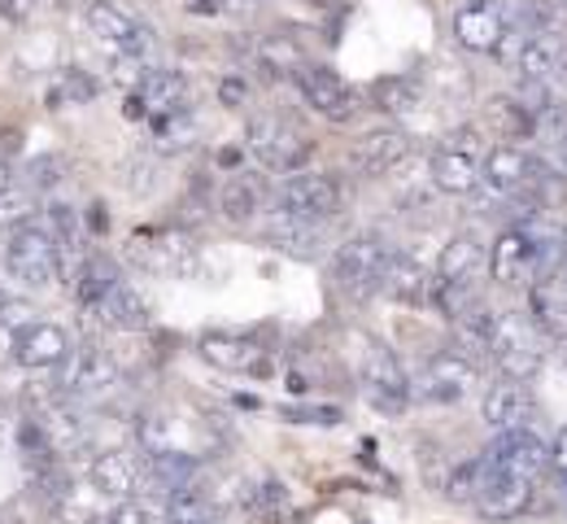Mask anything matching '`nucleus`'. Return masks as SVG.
<instances>
[{"label":"nucleus","mask_w":567,"mask_h":524,"mask_svg":"<svg viewBox=\"0 0 567 524\" xmlns=\"http://www.w3.org/2000/svg\"><path fill=\"white\" fill-rule=\"evenodd\" d=\"M341 206H346V188L328 171H297L276 188V219H288V224L319 227L337 219Z\"/></svg>","instance_id":"f257e3e1"},{"label":"nucleus","mask_w":567,"mask_h":524,"mask_svg":"<svg viewBox=\"0 0 567 524\" xmlns=\"http://www.w3.org/2000/svg\"><path fill=\"white\" fill-rule=\"evenodd\" d=\"M4 271L27 289H49L62 271V245L44 224H22L9 232Z\"/></svg>","instance_id":"f03ea898"},{"label":"nucleus","mask_w":567,"mask_h":524,"mask_svg":"<svg viewBox=\"0 0 567 524\" xmlns=\"http://www.w3.org/2000/svg\"><path fill=\"white\" fill-rule=\"evenodd\" d=\"M127 263L144 276H193L197 271V245L179 227H144L127 236Z\"/></svg>","instance_id":"7ed1b4c3"},{"label":"nucleus","mask_w":567,"mask_h":524,"mask_svg":"<svg viewBox=\"0 0 567 524\" xmlns=\"http://www.w3.org/2000/svg\"><path fill=\"white\" fill-rule=\"evenodd\" d=\"M245 145L258 157L262 171H276V175L306 171V157H310V141L284 114H254L245 127Z\"/></svg>","instance_id":"20e7f679"},{"label":"nucleus","mask_w":567,"mask_h":524,"mask_svg":"<svg viewBox=\"0 0 567 524\" xmlns=\"http://www.w3.org/2000/svg\"><path fill=\"white\" fill-rule=\"evenodd\" d=\"M389 258H393V249L375 232H358V236H350L332 254V276H337V285L354 301H367L371 294H380V280H384Z\"/></svg>","instance_id":"39448f33"},{"label":"nucleus","mask_w":567,"mask_h":524,"mask_svg":"<svg viewBox=\"0 0 567 524\" xmlns=\"http://www.w3.org/2000/svg\"><path fill=\"white\" fill-rule=\"evenodd\" d=\"M489 359H494L497 372L506 376V380H524L528 384L533 376L542 372V363H546V346H542L537 323L528 315H515V310L497 315L494 355Z\"/></svg>","instance_id":"423d86ee"},{"label":"nucleus","mask_w":567,"mask_h":524,"mask_svg":"<svg viewBox=\"0 0 567 524\" xmlns=\"http://www.w3.org/2000/svg\"><path fill=\"white\" fill-rule=\"evenodd\" d=\"M485 153L489 150L481 145V136H476L472 127H463V132L445 136V145L432 153L427 175H432V184H436L441 193H450V197H467V193H476V188H481Z\"/></svg>","instance_id":"0eeeda50"},{"label":"nucleus","mask_w":567,"mask_h":524,"mask_svg":"<svg viewBox=\"0 0 567 524\" xmlns=\"http://www.w3.org/2000/svg\"><path fill=\"white\" fill-rule=\"evenodd\" d=\"M515 31V9L506 0H463L454 9V40L467 53H497Z\"/></svg>","instance_id":"6e6552de"},{"label":"nucleus","mask_w":567,"mask_h":524,"mask_svg":"<svg viewBox=\"0 0 567 524\" xmlns=\"http://www.w3.org/2000/svg\"><path fill=\"white\" fill-rule=\"evenodd\" d=\"M358 376H362V393H367V402H371L375 411H384V415L406 411V402L415 398L411 376L402 372L398 355H393L389 346H380V341L367 346V355H362V372Z\"/></svg>","instance_id":"1a4fd4ad"},{"label":"nucleus","mask_w":567,"mask_h":524,"mask_svg":"<svg viewBox=\"0 0 567 524\" xmlns=\"http://www.w3.org/2000/svg\"><path fill=\"white\" fill-rule=\"evenodd\" d=\"M297 92H301V101L319 114V119H328V123H337V127H346V123H354L358 119V92L346 83V79L337 75V71H328V66H301L297 71Z\"/></svg>","instance_id":"9d476101"},{"label":"nucleus","mask_w":567,"mask_h":524,"mask_svg":"<svg viewBox=\"0 0 567 524\" xmlns=\"http://www.w3.org/2000/svg\"><path fill=\"white\" fill-rule=\"evenodd\" d=\"M489 468L494 472H511V476H524V481H537L550 463H555V446L537 433V429H511V433H497L494 446L485 450Z\"/></svg>","instance_id":"9b49d317"},{"label":"nucleus","mask_w":567,"mask_h":524,"mask_svg":"<svg viewBox=\"0 0 567 524\" xmlns=\"http://www.w3.org/2000/svg\"><path fill=\"white\" fill-rule=\"evenodd\" d=\"M66 398H105L123 384V368L101 350V346H83L74 350L71 359L58 368V380H53Z\"/></svg>","instance_id":"f8f14e48"},{"label":"nucleus","mask_w":567,"mask_h":524,"mask_svg":"<svg viewBox=\"0 0 567 524\" xmlns=\"http://www.w3.org/2000/svg\"><path fill=\"white\" fill-rule=\"evenodd\" d=\"M476 384H481V368H476L467 355L441 350V355L427 359L420 384H411V389H415L424 402H463Z\"/></svg>","instance_id":"ddd939ff"},{"label":"nucleus","mask_w":567,"mask_h":524,"mask_svg":"<svg viewBox=\"0 0 567 524\" xmlns=\"http://www.w3.org/2000/svg\"><path fill=\"white\" fill-rule=\"evenodd\" d=\"M489 276L497 285H537L542 280V254L528 227H506L489 245Z\"/></svg>","instance_id":"4468645a"},{"label":"nucleus","mask_w":567,"mask_h":524,"mask_svg":"<svg viewBox=\"0 0 567 524\" xmlns=\"http://www.w3.org/2000/svg\"><path fill=\"white\" fill-rule=\"evenodd\" d=\"M515 75L524 83H555L567 71V35L559 27H546V31H528L511 58Z\"/></svg>","instance_id":"2eb2a0df"},{"label":"nucleus","mask_w":567,"mask_h":524,"mask_svg":"<svg viewBox=\"0 0 567 524\" xmlns=\"http://www.w3.org/2000/svg\"><path fill=\"white\" fill-rule=\"evenodd\" d=\"M74 355L71 337L62 323H49V319H35L27 323L18 337H13V363L27 368V372H53L62 368Z\"/></svg>","instance_id":"dca6fc26"},{"label":"nucleus","mask_w":567,"mask_h":524,"mask_svg":"<svg viewBox=\"0 0 567 524\" xmlns=\"http://www.w3.org/2000/svg\"><path fill=\"white\" fill-rule=\"evenodd\" d=\"M542 179V166L537 157L519 145H494L485 153V171H481V184L494 193V197H519L528 193L533 184Z\"/></svg>","instance_id":"f3484780"},{"label":"nucleus","mask_w":567,"mask_h":524,"mask_svg":"<svg viewBox=\"0 0 567 524\" xmlns=\"http://www.w3.org/2000/svg\"><path fill=\"white\" fill-rule=\"evenodd\" d=\"M184 96H188V79L179 75V71L153 66V71L127 92V119H157V114H166V110L188 105Z\"/></svg>","instance_id":"a211bd4d"},{"label":"nucleus","mask_w":567,"mask_h":524,"mask_svg":"<svg viewBox=\"0 0 567 524\" xmlns=\"http://www.w3.org/2000/svg\"><path fill=\"white\" fill-rule=\"evenodd\" d=\"M87 481H92V494L110 503H127L141 490V459H132L127 450H101L87 463Z\"/></svg>","instance_id":"6ab92c4d"},{"label":"nucleus","mask_w":567,"mask_h":524,"mask_svg":"<svg viewBox=\"0 0 567 524\" xmlns=\"http://www.w3.org/2000/svg\"><path fill=\"white\" fill-rule=\"evenodd\" d=\"M202 476V459L193 450H157L141 459V485H148L157 499H171L175 490L193 485Z\"/></svg>","instance_id":"aec40b11"},{"label":"nucleus","mask_w":567,"mask_h":524,"mask_svg":"<svg viewBox=\"0 0 567 524\" xmlns=\"http://www.w3.org/2000/svg\"><path fill=\"white\" fill-rule=\"evenodd\" d=\"M481 415H485V424L497 429V433H511V429H524L528 424V415H533V393H528V384L524 380H494L489 389H485V398H481Z\"/></svg>","instance_id":"412c9836"},{"label":"nucleus","mask_w":567,"mask_h":524,"mask_svg":"<svg viewBox=\"0 0 567 524\" xmlns=\"http://www.w3.org/2000/svg\"><path fill=\"white\" fill-rule=\"evenodd\" d=\"M406 153H411V136H406V132H398V127H375V132H367V136L354 141L350 162H354L362 175L380 179V175H389Z\"/></svg>","instance_id":"4be33fe9"},{"label":"nucleus","mask_w":567,"mask_h":524,"mask_svg":"<svg viewBox=\"0 0 567 524\" xmlns=\"http://www.w3.org/2000/svg\"><path fill=\"white\" fill-rule=\"evenodd\" d=\"M485 267H489V249L481 245V236L458 232V236L441 249V258H436V280H441V285L472 289V285H476V276H481Z\"/></svg>","instance_id":"5701e85b"},{"label":"nucleus","mask_w":567,"mask_h":524,"mask_svg":"<svg viewBox=\"0 0 567 524\" xmlns=\"http://www.w3.org/2000/svg\"><path fill=\"white\" fill-rule=\"evenodd\" d=\"M197 141H202V119L188 105L148 119V145H153V153H162V157H179V153L197 150Z\"/></svg>","instance_id":"b1692460"},{"label":"nucleus","mask_w":567,"mask_h":524,"mask_svg":"<svg viewBox=\"0 0 567 524\" xmlns=\"http://www.w3.org/2000/svg\"><path fill=\"white\" fill-rule=\"evenodd\" d=\"M83 22H87V31H92L105 49H114V53L132 49L136 35L144 31V22H136L118 0H92V4L83 9Z\"/></svg>","instance_id":"393cba45"},{"label":"nucleus","mask_w":567,"mask_h":524,"mask_svg":"<svg viewBox=\"0 0 567 524\" xmlns=\"http://www.w3.org/2000/svg\"><path fill=\"white\" fill-rule=\"evenodd\" d=\"M432 285H436V271H427L424 263H415L411 254H393L389 267H384L380 294H389L393 301H406V306H420V301H432Z\"/></svg>","instance_id":"a878e982"},{"label":"nucleus","mask_w":567,"mask_h":524,"mask_svg":"<svg viewBox=\"0 0 567 524\" xmlns=\"http://www.w3.org/2000/svg\"><path fill=\"white\" fill-rule=\"evenodd\" d=\"M528 503H533V481L489 468V481H485V490H481V499H476V512H485L489 521H511V516H519Z\"/></svg>","instance_id":"bb28decb"},{"label":"nucleus","mask_w":567,"mask_h":524,"mask_svg":"<svg viewBox=\"0 0 567 524\" xmlns=\"http://www.w3.org/2000/svg\"><path fill=\"white\" fill-rule=\"evenodd\" d=\"M197 355L210 368H223V372H262L258 368V355L262 350L254 346V337H240V332H202Z\"/></svg>","instance_id":"cd10ccee"},{"label":"nucleus","mask_w":567,"mask_h":524,"mask_svg":"<svg viewBox=\"0 0 567 524\" xmlns=\"http://www.w3.org/2000/svg\"><path fill=\"white\" fill-rule=\"evenodd\" d=\"M262 202H267V188H262V179L249 175V171H236V175L223 184V193H218V210H223V219L236 227L254 224L258 210H262Z\"/></svg>","instance_id":"c85d7f7f"},{"label":"nucleus","mask_w":567,"mask_h":524,"mask_svg":"<svg viewBox=\"0 0 567 524\" xmlns=\"http://www.w3.org/2000/svg\"><path fill=\"white\" fill-rule=\"evenodd\" d=\"M96 319H101L105 328H114V332H141V328H148V301L141 298V289H136L132 280H118V285L105 294Z\"/></svg>","instance_id":"c756f323"},{"label":"nucleus","mask_w":567,"mask_h":524,"mask_svg":"<svg viewBox=\"0 0 567 524\" xmlns=\"http://www.w3.org/2000/svg\"><path fill=\"white\" fill-rule=\"evenodd\" d=\"M166 521L171 524H218L223 521V494L218 490H206L202 481L175 490L166 499Z\"/></svg>","instance_id":"7c9ffc66"},{"label":"nucleus","mask_w":567,"mask_h":524,"mask_svg":"<svg viewBox=\"0 0 567 524\" xmlns=\"http://www.w3.org/2000/svg\"><path fill=\"white\" fill-rule=\"evenodd\" d=\"M494 328H497V310L476 301L472 310H463V315L454 319V350L467 355L472 363H476V359H489V355H494Z\"/></svg>","instance_id":"2f4dec72"},{"label":"nucleus","mask_w":567,"mask_h":524,"mask_svg":"<svg viewBox=\"0 0 567 524\" xmlns=\"http://www.w3.org/2000/svg\"><path fill=\"white\" fill-rule=\"evenodd\" d=\"M123 276H118V267L110 263V258H101V254H87L79 267H74V298H79V306L87 310V315H96L101 310V301H105V294L118 285Z\"/></svg>","instance_id":"473e14b6"},{"label":"nucleus","mask_w":567,"mask_h":524,"mask_svg":"<svg viewBox=\"0 0 567 524\" xmlns=\"http://www.w3.org/2000/svg\"><path fill=\"white\" fill-rule=\"evenodd\" d=\"M367 96H371V110H380L389 119H402V114H415L420 110L424 88L411 75H384L367 88Z\"/></svg>","instance_id":"72a5a7b5"},{"label":"nucleus","mask_w":567,"mask_h":524,"mask_svg":"<svg viewBox=\"0 0 567 524\" xmlns=\"http://www.w3.org/2000/svg\"><path fill=\"white\" fill-rule=\"evenodd\" d=\"M254 58H258V66L271 79H297V71L306 66L301 49H297L288 35H262V40L254 44Z\"/></svg>","instance_id":"f704fd0d"},{"label":"nucleus","mask_w":567,"mask_h":524,"mask_svg":"<svg viewBox=\"0 0 567 524\" xmlns=\"http://www.w3.org/2000/svg\"><path fill=\"white\" fill-rule=\"evenodd\" d=\"M485 481H489V459H485V454L463 459V463L450 472V481H445V499H450V503H472V507H476Z\"/></svg>","instance_id":"c9c22d12"},{"label":"nucleus","mask_w":567,"mask_h":524,"mask_svg":"<svg viewBox=\"0 0 567 524\" xmlns=\"http://www.w3.org/2000/svg\"><path fill=\"white\" fill-rule=\"evenodd\" d=\"M267 240H271L276 249H284V254H292V258H315V254H319V245H323L319 227L288 224V219H276L271 232H267Z\"/></svg>","instance_id":"e433bc0d"},{"label":"nucleus","mask_w":567,"mask_h":524,"mask_svg":"<svg viewBox=\"0 0 567 524\" xmlns=\"http://www.w3.org/2000/svg\"><path fill=\"white\" fill-rule=\"evenodd\" d=\"M101 524H171L166 521V499L157 494H136L127 503H114L110 516H101Z\"/></svg>","instance_id":"4c0bfd02"},{"label":"nucleus","mask_w":567,"mask_h":524,"mask_svg":"<svg viewBox=\"0 0 567 524\" xmlns=\"http://www.w3.org/2000/svg\"><path fill=\"white\" fill-rule=\"evenodd\" d=\"M136 442L144 454H157V450H184L179 446V424L171 415H141L136 420Z\"/></svg>","instance_id":"58836bf2"},{"label":"nucleus","mask_w":567,"mask_h":524,"mask_svg":"<svg viewBox=\"0 0 567 524\" xmlns=\"http://www.w3.org/2000/svg\"><path fill=\"white\" fill-rule=\"evenodd\" d=\"M92 96H96V79L87 75V71H79V66H66L58 75V88L49 92V105L53 110H62V105H87Z\"/></svg>","instance_id":"ea45409f"},{"label":"nucleus","mask_w":567,"mask_h":524,"mask_svg":"<svg viewBox=\"0 0 567 524\" xmlns=\"http://www.w3.org/2000/svg\"><path fill=\"white\" fill-rule=\"evenodd\" d=\"M35 210H40V206H35V188L13 179V188L0 197V227L13 232V227H22V224H35Z\"/></svg>","instance_id":"a19ab883"},{"label":"nucleus","mask_w":567,"mask_h":524,"mask_svg":"<svg viewBox=\"0 0 567 524\" xmlns=\"http://www.w3.org/2000/svg\"><path fill=\"white\" fill-rule=\"evenodd\" d=\"M62 179H66V157H62V153H40V157L27 166V184H31L35 193H53Z\"/></svg>","instance_id":"79ce46f5"},{"label":"nucleus","mask_w":567,"mask_h":524,"mask_svg":"<svg viewBox=\"0 0 567 524\" xmlns=\"http://www.w3.org/2000/svg\"><path fill=\"white\" fill-rule=\"evenodd\" d=\"M44 227L58 236L62 254L79 249V240H83V236H79V210H74V206H66V202H53V206H49V224H44Z\"/></svg>","instance_id":"37998d69"},{"label":"nucleus","mask_w":567,"mask_h":524,"mask_svg":"<svg viewBox=\"0 0 567 524\" xmlns=\"http://www.w3.org/2000/svg\"><path fill=\"white\" fill-rule=\"evenodd\" d=\"M249 96H254V88H249V79L245 75L218 79V105H227V110H245V105H249Z\"/></svg>","instance_id":"c03bdc74"},{"label":"nucleus","mask_w":567,"mask_h":524,"mask_svg":"<svg viewBox=\"0 0 567 524\" xmlns=\"http://www.w3.org/2000/svg\"><path fill=\"white\" fill-rule=\"evenodd\" d=\"M284 420L292 424H341L337 407H284Z\"/></svg>","instance_id":"a18cd8bd"},{"label":"nucleus","mask_w":567,"mask_h":524,"mask_svg":"<svg viewBox=\"0 0 567 524\" xmlns=\"http://www.w3.org/2000/svg\"><path fill=\"white\" fill-rule=\"evenodd\" d=\"M123 171H127V175H123V184H127L132 193H153V188H157V175H153V166H148V162H141V157H132Z\"/></svg>","instance_id":"49530a36"},{"label":"nucleus","mask_w":567,"mask_h":524,"mask_svg":"<svg viewBox=\"0 0 567 524\" xmlns=\"http://www.w3.org/2000/svg\"><path fill=\"white\" fill-rule=\"evenodd\" d=\"M31 4L35 0H0V18L4 22H27L31 18Z\"/></svg>","instance_id":"de8ad7c7"},{"label":"nucleus","mask_w":567,"mask_h":524,"mask_svg":"<svg viewBox=\"0 0 567 524\" xmlns=\"http://www.w3.org/2000/svg\"><path fill=\"white\" fill-rule=\"evenodd\" d=\"M267 0H218V9H227V13H249V9H262Z\"/></svg>","instance_id":"09e8293b"},{"label":"nucleus","mask_w":567,"mask_h":524,"mask_svg":"<svg viewBox=\"0 0 567 524\" xmlns=\"http://www.w3.org/2000/svg\"><path fill=\"white\" fill-rule=\"evenodd\" d=\"M87 224H92V232H105V227H110V215H101V206H92Z\"/></svg>","instance_id":"8fccbe9b"},{"label":"nucleus","mask_w":567,"mask_h":524,"mask_svg":"<svg viewBox=\"0 0 567 524\" xmlns=\"http://www.w3.org/2000/svg\"><path fill=\"white\" fill-rule=\"evenodd\" d=\"M555 463H559V468L567 472V429L559 433V442H555Z\"/></svg>","instance_id":"3c124183"},{"label":"nucleus","mask_w":567,"mask_h":524,"mask_svg":"<svg viewBox=\"0 0 567 524\" xmlns=\"http://www.w3.org/2000/svg\"><path fill=\"white\" fill-rule=\"evenodd\" d=\"M13 188V171H9V162H0V197Z\"/></svg>","instance_id":"603ef678"},{"label":"nucleus","mask_w":567,"mask_h":524,"mask_svg":"<svg viewBox=\"0 0 567 524\" xmlns=\"http://www.w3.org/2000/svg\"><path fill=\"white\" fill-rule=\"evenodd\" d=\"M44 524H83V521H74V516H66V512H49V521Z\"/></svg>","instance_id":"864d4df0"},{"label":"nucleus","mask_w":567,"mask_h":524,"mask_svg":"<svg viewBox=\"0 0 567 524\" xmlns=\"http://www.w3.org/2000/svg\"><path fill=\"white\" fill-rule=\"evenodd\" d=\"M236 157H240L236 150H223V153H218V162H223V166H236Z\"/></svg>","instance_id":"5fc2aeb1"},{"label":"nucleus","mask_w":567,"mask_h":524,"mask_svg":"<svg viewBox=\"0 0 567 524\" xmlns=\"http://www.w3.org/2000/svg\"><path fill=\"white\" fill-rule=\"evenodd\" d=\"M301 4H310V9H337V0H301Z\"/></svg>","instance_id":"6e6d98bb"},{"label":"nucleus","mask_w":567,"mask_h":524,"mask_svg":"<svg viewBox=\"0 0 567 524\" xmlns=\"http://www.w3.org/2000/svg\"><path fill=\"white\" fill-rule=\"evenodd\" d=\"M559 162H564V171H567V132H564V141H559Z\"/></svg>","instance_id":"4d7b16f0"},{"label":"nucleus","mask_w":567,"mask_h":524,"mask_svg":"<svg viewBox=\"0 0 567 524\" xmlns=\"http://www.w3.org/2000/svg\"><path fill=\"white\" fill-rule=\"evenodd\" d=\"M4 301H9V298H0V315H4Z\"/></svg>","instance_id":"13d9d810"},{"label":"nucleus","mask_w":567,"mask_h":524,"mask_svg":"<svg viewBox=\"0 0 567 524\" xmlns=\"http://www.w3.org/2000/svg\"><path fill=\"white\" fill-rule=\"evenodd\" d=\"M555 4H559V9H567V0H555Z\"/></svg>","instance_id":"bf43d9fd"},{"label":"nucleus","mask_w":567,"mask_h":524,"mask_svg":"<svg viewBox=\"0 0 567 524\" xmlns=\"http://www.w3.org/2000/svg\"><path fill=\"white\" fill-rule=\"evenodd\" d=\"M564 485H567V472H564Z\"/></svg>","instance_id":"052dcab7"}]
</instances>
